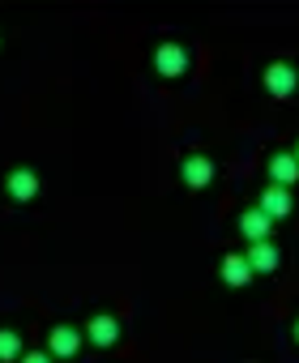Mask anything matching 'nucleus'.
I'll list each match as a JSON object with an SVG mask.
<instances>
[{
	"label": "nucleus",
	"mask_w": 299,
	"mask_h": 363,
	"mask_svg": "<svg viewBox=\"0 0 299 363\" xmlns=\"http://www.w3.org/2000/svg\"><path fill=\"white\" fill-rule=\"evenodd\" d=\"M269 175H273V184H278V189L295 184V179H299V162H295V154H273V158H269Z\"/></svg>",
	"instance_id": "4"
},
{
	"label": "nucleus",
	"mask_w": 299,
	"mask_h": 363,
	"mask_svg": "<svg viewBox=\"0 0 299 363\" xmlns=\"http://www.w3.org/2000/svg\"><path fill=\"white\" fill-rule=\"evenodd\" d=\"M295 337H299V325H295Z\"/></svg>",
	"instance_id": "14"
},
{
	"label": "nucleus",
	"mask_w": 299,
	"mask_h": 363,
	"mask_svg": "<svg viewBox=\"0 0 299 363\" xmlns=\"http://www.w3.org/2000/svg\"><path fill=\"white\" fill-rule=\"evenodd\" d=\"M265 218H282V214H290V193L286 189H278V184H269L265 193H261V206H256Z\"/></svg>",
	"instance_id": "1"
},
{
	"label": "nucleus",
	"mask_w": 299,
	"mask_h": 363,
	"mask_svg": "<svg viewBox=\"0 0 299 363\" xmlns=\"http://www.w3.org/2000/svg\"><path fill=\"white\" fill-rule=\"evenodd\" d=\"M18 354H22V337L9 333V329H0V363H9V359H18Z\"/></svg>",
	"instance_id": "12"
},
{
	"label": "nucleus",
	"mask_w": 299,
	"mask_h": 363,
	"mask_svg": "<svg viewBox=\"0 0 299 363\" xmlns=\"http://www.w3.org/2000/svg\"><path fill=\"white\" fill-rule=\"evenodd\" d=\"M295 162H299V150H295Z\"/></svg>",
	"instance_id": "15"
},
{
	"label": "nucleus",
	"mask_w": 299,
	"mask_h": 363,
	"mask_svg": "<svg viewBox=\"0 0 299 363\" xmlns=\"http://www.w3.org/2000/svg\"><path fill=\"white\" fill-rule=\"evenodd\" d=\"M9 193H13V201H30V197L39 193V175L26 171V167H18V171L9 175Z\"/></svg>",
	"instance_id": "5"
},
{
	"label": "nucleus",
	"mask_w": 299,
	"mask_h": 363,
	"mask_svg": "<svg viewBox=\"0 0 299 363\" xmlns=\"http://www.w3.org/2000/svg\"><path fill=\"white\" fill-rule=\"evenodd\" d=\"M248 269H252V274H273V269H278V248H273L269 240H265V244H252V248H248Z\"/></svg>",
	"instance_id": "3"
},
{
	"label": "nucleus",
	"mask_w": 299,
	"mask_h": 363,
	"mask_svg": "<svg viewBox=\"0 0 299 363\" xmlns=\"http://www.w3.org/2000/svg\"><path fill=\"white\" fill-rule=\"evenodd\" d=\"M22 363H52L47 354H22Z\"/></svg>",
	"instance_id": "13"
},
{
	"label": "nucleus",
	"mask_w": 299,
	"mask_h": 363,
	"mask_svg": "<svg viewBox=\"0 0 299 363\" xmlns=\"http://www.w3.org/2000/svg\"><path fill=\"white\" fill-rule=\"evenodd\" d=\"M265 90L278 94V99L290 94V90H295V69H290V65H269V69H265Z\"/></svg>",
	"instance_id": "2"
},
{
	"label": "nucleus",
	"mask_w": 299,
	"mask_h": 363,
	"mask_svg": "<svg viewBox=\"0 0 299 363\" xmlns=\"http://www.w3.org/2000/svg\"><path fill=\"white\" fill-rule=\"evenodd\" d=\"M159 73H167V77H176V73H184V65H188V56H184V48H176V43H167V48H159Z\"/></svg>",
	"instance_id": "8"
},
{
	"label": "nucleus",
	"mask_w": 299,
	"mask_h": 363,
	"mask_svg": "<svg viewBox=\"0 0 299 363\" xmlns=\"http://www.w3.org/2000/svg\"><path fill=\"white\" fill-rule=\"evenodd\" d=\"M214 179V162L210 158H184V184L188 189H205Z\"/></svg>",
	"instance_id": "6"
},
{
	"label": "nucleus",
	"mask_w": 299,
	"mask_h": 363,
	"mask_svg": "<svg viewBox=\"0 0 299 363\" xmlns=\"http://www.w3.org/2000/svg\"><path fill=\"white\" fill-rule=\"evenodd\" d=\"M77 350V329H69V325H60V329H52V354H60V359H69Z\"/></svg>",
	"instance_id": "11"
},
{
	"label": "nucleus",
	"mask_w": 299,
	"mask_h": 363,
	"mask_svg": "<svg viewBox=\"0 0 299 363\" xmlns=\"http://www.w3.org/2000/svg\"><path fill=\"white\" fill-rule=\"evenodd\" d=\"M252 278V269H248V257H227L222 261V282H231V286H244Z\"/></svg>",
	"instance_id": "10"
},
{
	"label": "nucleus",
	"mask_w": 299,
	"mask_h": 363,
	"mask_svg": "<svg viewBox=\"0 0 299 363\" xmlns=\"http://www.w3.org/2000/svg\"><path fill=\"white\" fill-rule=\"evenodd\" d=\"M115 333H120L115 316H94V320H90V342H94V346H111Z\"/></svg>",
	"instance_id": "9"
},
{
	"label": "nucleus",
	"mask_w": 299,
	"mask_h": 363,
	"mask_svg": "<svg viewBox=\"0 0 299 363\" xmlns=\"http://www.w3.org/2000/svg\"><path fill=\"white\" fill-rule=\"evenodd\" d=\"M269 227H273V218H265L261 210H248V214L239 218V231H244L252 244H265V240H269Z\"/></svg>",
	"instance_id": "7"
}]
</instances>
